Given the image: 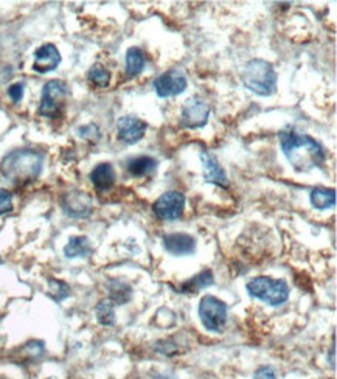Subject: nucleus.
Instances as JSON below:
<instances>
[{"label":"nucleus","instance_id":"23","mask_svg":"<svg viewBox=\"0 0 337 379\" xmlns=\"http://www.w3.org/2000/svg\"><path fill=\"white\" fill-rule=\"evenodd\" d=\"M87 78L92 84H95L97 87H107L109 82H111V72H109L105 65L95 64L90 67Z\"/></svg>","mask_w":337,"mask_h":379},{"label":"nucleus","instance_id":"5","mask_svg":"<svg viewBox=\"0 0 337 379\" xmlns=\"http://www.w3.org/2000/svg\"><path fill=\"white\" fill-rule=\"evenodd\" d=\"M69 95V87L61 80L48 81L42 89V97L39 103V114L48 119L60 117L65 106V100Z\"/></svg>","mask_w":337,"mask_h":379},{"label":"nucleus","instance_id":"26","mask_svg":"<svg viewBox=\"0 0 337 379\" xmlns=\"http://www.w3.org/2000/svg\"><path fill=\"white\" fill-rule=\"evenodd\" d=\"M23 82H16L13 84V86H10V89H8V95H10V98L14 101V103H19V101L22 100L23 97Z\"/></svg>","mask_w":337,"mask_h":379},{"label":"nucleus","instance_id":"12","mask_svg":"<svg viewBox=\"0 0 337 379\" xmlns=\"http://www.w3.org/2000/svg\"><path fill=\"white\" fill-rule=\"evenodd\" d=\"M200 162L202 166H204V181L207 183H213L218 185V187H227V182H229L227 181V174L215 154L207 149L200 151Z\"/></svg>","mask_w":337,"mask_h":379},{"label":"nucleus","instance_id":"9","mask_svg":"<svg viewBox=\"0 0 337 379\" xmlns=\"http://www.w3.org/2000/svg\"><path fill=\"white\" fill-rule=\"evenodd\" d=\"M187 84L188 80L183 70L171 69L160 75L154 81V89L160 98H168L182 94V92L187 89Z\"/></svg>","mask_w":337,"mask_h":379},{"label":"nucleus","instance_id":"20","mask_svg":"<svg viewBox=\"0 0 337 379\" xmlns=\"http://www.w3.org/2000/svg\"><path fill=\"white\" fill-rule=\"evenodd\" d=\"M311 204L319 210L331 208L336 204V191L333 188H314L311 191Z\"/></svg>","mask_w":337,"mask_h":379},{"label":"nucleus","instance_id":"25","mask_svg":"<svg viewBox=\"0 0 337 379\" xmlns=\"http://www.w3.org/2000/svg\"><path fill=\"white\" fill-rule=\"evenodd\" d=\"M13 210V195L5 188H0V215H6Z\"/></svg>","mask_w":337,"mask_h":379},{"label":"nucleus","instance_id":"18","mask_svg":"<svg viewBox=\"0 0 337 379\" xmlns=\"http://www.w3.org/2000/svg\"><path fill=\"white\" fill-rule=\"evenodd\" d=\"M92 246L87 237H72L64 247V255L67 258H77V257H87L90 254Z\"/></svg>","mask_w":337,"mask_h":379},{"label":"nucleus","instance_id":"13","mask_svg":"<svg viewBox=\"0 0 337 379\" xmlns=\"http://www.w3.org/2000/svg\"><path fill=\"white\" fill-rule=\"evenodd\" d=\"M63 207L67 215L73 218H84L92 212V199L84 191H70L64 196Z\"/></svg>","mask_w":337,"mask_h":379},{"label":"nucleus","instance_id":"6","mask_svg":"<svg viewBox=\"0 0 337 379\" xmlns=\"http://www.w3.org/2000/svg\"><path fill=\"white\" fill-rule=\"evenodd\" d=\"M200 322L208 331H221L227 322V305L215 296H205L199 303Z\"/></svg>","mask_w":337,"mask_h":379},{"label":"nucleus","instance_id":"21","mask_svg":"<svg viewBox=\"0 0 337 379\" xmlns=\"http://www.w3.org/2000/svg\"><path fill=\"white\" fill-rule=\"evenodd\" d=\"M109 292H111V300L112 303H119V305H123V303L129 301L132 296V288L122 280H112L109 283Z\"/></svg>","mask_w":337,"mask_h":379},{"label":"nucleus","instance_id":"24","mask_svg":"<svg viewBox=\"0 0 337 379\" xmlns=\"http://www.w3.org/2000/svg\"><path fill=\"white\" fill-rule=\"evenodd\" d=\"M50 296H52L56 301H61L65 297H69L70 294V288L67 286V283L61 282V280H50Z\"/></svg>","mask_w":337,"mask_h":379},{"label":"nucleus","instance_id":"19","mask_svg":"<svg viewBox=\"0 0 337 379\" xmlns=\"http://www.w3.org/2000/svg\"><path fill=\"white\" fill-rule=\"evenodd\" d=\"M213 284V274L212 271H202L196 277H193L188 282L181 284V291L183 294H196L198 291L208 288Z\"/></svg>","mask_w":337,"mask_h":379},{"label":"nucleus","instance_id":"7","mask_svg":"<svg viewBox=\"0 0 337 379\" xmlns=\"http://www.w3.org/2000/svg\"><path fill=\"white\" fill-rule=\"evenodd\" d=\"M210 117V106L199 97H191L185 101L181 112V124L183 128H204Z\"/></svg>","mask_w":337,"mask_h":379},{"label":"nucleus","instance_id":"1","mask_svg":"<svg viewBox=\"0 0 337 379\" xmlns=\"http://www.w3.org/2000/svg\"><path fill=\"white\" fill-rule=\"evenodd\" d=\"M278 137L283 154L296 171H309L323 165L325 149L316 139L294 128H284Z\"/></svg>","mask_w":337,"mask_h":379},{"label":"nucleus","instance_id":"28","mask_svg":"<svg viewBox=\"0 0 337 379\" xmlns=\"http://www.w3.org/2000/svg\"><path fill=\"white\" fill-rule=\"evenodd\" d=\"M157 379H176V376H173V375H162V376H159Z\"/></svg>","mask_w":337,"mask_h":379},{"label":"nucleus","instance_id":"15","mask_svg":"<svg viewBox=\"0 0 337 379\" xmlns=\"http://www.w3.org/2000/svg\"><path fill=\"white\" fill-rule=\"evenodd\" d=\"M90 181L98 191H107L115 183V170L109 162L98 164L90 173Z\"/></svg>","mask_w":337,"mask_h":379},{"label":"nucleus","instance_id":"27","mask_svg":"<svg viewBox=\"0 0 337 379\" xmlns=\"http://www.w3.org/2000/svg\"><path fill=\"white\" fill-rule=\"evenodd\" d=\"M254 379H277V378L275 372L271 367H260L254 375Z\"/></svg>","mask_w":337,"mask_h":379},{"label":"nucleus","instance_id":"2","mask_svg":"<svg viewBox=\"0 0 337 379\" xmlns=\"http://www.w3.org/2000/svg\"><path fill=\"white\" fill-rule=\"evenodd\" d=\"M42 165L44 157L41 153L30 148H21L5 156L0 164V171L13 183H27L39 178Z\"/></svg>","mask_w":337,"mask_h":379},{"label":"nucleus","instance_id":"22","mask_svg":"<svg viewBox=\"0 0 337 379\" xmlns=\"http://www.w3.org/2000/svg\"><path fill=\"white\" fill-rule=\"evenodd\" d=\"M95 314L98 322L105 326L114 325L115 324V311H114V303L111 300H101L97 308H95Z\"/></svg>","mask_w":337,"mask_h":379},{"label":"nucleus","instance_id":"4","mask_svg":"<svg viewBox=\"0 0 337 379\" xmlns=\"http://www.w3.org/2000/svg\"><path fill=\"white\" fill-rule=\"evenodd\" d=\"M247 291L252 297L263 300L271 306L283 305L289 299V286L284 280H275L271 277H257L247 283Z\"/></svg>","mask_w":337,"mask_h":379},{"label":"nucleus","instance_id":"14","mask_svg":"<svg viewBox=\"0 0 337 379\" xmlns=\"http://www.w3.org/2000/svg\"><path fill=\"white\" fill-rule=\"evenodd\" d=\"M164 247L171 255H190L196 250V240L188 233H171L164 237Z\"/></svg>","mask_w":337,"mask_h":379},{"label":"nucleus","instance_id":"8","mask_svg":"<svg viewBox=\"0 0 337 379\" xmlns=\"http://www.w3.org/2000/svg\"><path fill=\"white\" fill-rule=\"evenodd\" d=\"M185 196L179 191L164 193L153 205L154 215L162 221H176L183 215Z\"/></svg>","mask_w":337,"mask_h":379},{"label":"nucleus","instance_id":"10","mask_svg":"<svg viewBox=\"0 0 337 379\" xmlns=\"http://www.w3.org/2000/svg\"><path fill=\"white\" fill-rule=\"evenodd\" d=\"M146 132V123L134 115H124L117 122V137L119 140L134 145L143 139Z\"/></svg>","mask_w":337,"mask_h":379},{"label":"nucleus","instance_id":"3","mask_svg":"<svg viewBox=\"0 0 337 379\" xmlns=\"http://www.w3.org/2000/svg\"><path fill=\"white\" fill-rule=\"evenodd\" d=\"M242 84L260 97H271L277 90V72L271 63L264 60H252L242 70Z\"/></svg>","mask_w":337,"mask_h":379},{"label":"nucleus","instance_id":"11","mask_svg":"<svg viewBox=\"0 0 337 379\" xmlns=\"http://www.w3.org/2000/svg\"><path fill=\"white\" fill-rule=\"evenodd\" d=\"M61 63V53L53 44L41 46L35 52V63H33V70L38 73L53 72Z\"/></svg>","mask_w":337,"mask_h":379},{"label":"nucleus","instance_id":"16","mask_svg":"<svg viewBox=\"0 0 337 379\" xmlns=\"http://www.w3.org/2000/svg\"><path fill=\"white\" fill-rule=\"evenodd\" d=\"M126 168H128V173L134 176V178H145V176H149L151 173L156 171L157 160L149 156L134 157L129 160Z\"/></svg>","mask_w":337,"mask_h":379},{"label":"nucleus","instance_id":"17","mask_svg":"<svg viewBox=\"0 0 337 379\" xmlns=\"http://www.w3.org/2000/svg\"><path fill=\"white\" fill-rule=\"evenodd\" d=\"M143 69H145V56H143V52L137 47H131L126 52V75L129 78L139 77Z\"/></svg>","mask_w":337,"mask_h":379}]
</instances>
